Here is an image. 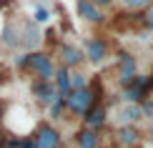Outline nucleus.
<instances>
[{
    "mask_svg": "<svg viewBox=\"0 0 153 148\" xmlns=\"http://www.w3.org/2000/svg\"><path fill=\"white\" fill-rule=\"evenodd\" d=\"M53 70L55 63L48 50H28V63H25L23 73L33 75V78H53Z\"/></svg>",
    "mask_w": 153,
    "mask_h": 148,
    "instance_id": "nucleus-2",
    "label": "nucleus"
},
{
    "mask_svg": "<svg viewBox=\"0 0 153 148\" xmlns=\"http://www.w3.org/2000/svg\"><path fill=\"white\" fill-rule=\"evenodd\" d=\"M148 93H153V80L151 75H133V78L123 86V100L126 103H141Z\"/></svg>",
    "mask_w": 153,
    "mask_h": 148,
    "instance_id": "nucleus-3",
    "label": "nucleus"
},
{
    "mask_svg": "<svg viewBox=\"0 0 153 148\" xmlns=\"http://www.w3.org/2000/svg\"><path fill=\"white\" fill-rule=\"evenodd\" d=\"M75 146L78 148H100V141H103V136H100V131H93V128H78L75 131Z\"/></svg>",
    "mask_w": 153,
    "mask_h": 148,
    "instance_id": "nucleus-13",
    "label": "nucleus"
},
{
    "mask_svg": "<svg viewBox=\"0 0 153 148\" xmlns=\"http://www.w3.org/2000/svg\"><path fill=\"white\" fill-rule=\"evenodd\" d=\"M80 118H83V126H85V128L100 131V128L108 123V108H105V103H95V106H91Z\"/></svg>",
    "mask_w": 153,
    "mask_h": 148,
    "instance_id": "nucleus-7",
    "label": "nucleus"
},
{
    "mask_svg": "<svg viewBox=\"0 0 153 148\" xmlns=\"http://www.w3.org/2000/svg\"><path fill=\"white\" fill-rule=\"evenodd\" d=\"M75 10H78V18H83L85 23H93V25L105 23V13L98 5H93L91 0H75Z\"/></svg>",
    "mask_w": 153,
    "mask_h": 148,
    "instance_id": "nucleus-9",
    "label": "nucleus"
},
{
    "mask_svg": "<svg viewBox=\"0 0 153 148\" xmlns=\"http://www.w3.org/2000/svg\"><path fill=\"white\" fill-rule=\"evenodd\" d=\"M30 93H33L35 103H40V106H50L55 98H58V91H55L53 86V78H33V83H30Z\"/></svg>",
    "mask_w": 153,
    "mask_h": 148,
    "instance_id": "nucleus-5",
    "label": "nucleus"
},
{
    "mask_svg": "<svg viewBox=\"0 0 153 148\" xmlns=\"http://www.w3.org/2000/svg\"><path fill=\"white\" fill-rule=\"evenodd\" d=\"M48 18H50V13H48V8H43V5H38V8L33 10V23H35V25L48 23Z\"/></svg>",
    "mask_w": 153,
    "mask_h": 148,
    "instance_id": "nucleus-22",
    "label": "nucleus"
},
{
    "mask_svg": "<svg viewBox=\"0 0 153 148\" xmlns=\"http://www.w3.org/2000/svg\"><path fill=\"white\" fill-rule=\"evenodd\" d=\"M120 5H123L128 13H141L151 5V0H120Z\"/></svg>",
    "mask_w": 153,
    "mask_h": 148,
    "instance_id": "nucleus-19",
    "label": "nucleus"
},
{
    "mask_svg": "<svg viewBox=\"0 0 153 148\" xmlns=\"http://www.w3.org/2000/svg\"><path fill=\"white\" fill-rule=\"evenodd\" d=\"M63 100H65V113L83 115L91 106L103 103V93H100V86H91L88 83L85 88H73L68 95H63Z\"/></svg>",
    "mask_w": 153,
    "mask_h": 148,
    "instance_id": "nucleus-1",
    "label": "nucleus"
},
{
    "mask_svg": "<svg viewBox=\"0 0 153 148\" xmlns=\"http://www.w3.org/2000/svg\"><path fill=\"white\" fill-rule=\"evenodd\" d=\"M5 83V73H3V68H0V86Z\"/></svg>",
    "mask_w": 153,
    "mask_h": 148,
    "instance_id": "nucleus-28",
    "label": "nucleus"
},
{
    "mask_svg": "<svg viewBox=\"0 0 153 148\" xmlns=\"http://www.w3.org/2000/svg\"><path fill=\"white\" fill-rule=\"evenodd\" d=\"M25 63H28V53L15 55V68H18V70H25Z\"/></svg>",
    "mask_w": 153,
    "mask_h": 148,
    "instance_id": "nucleus-24",
    "label": "nucleus"
},
{
    "mask_svg": "<svg viewBox=\"0 0 153 148\" xmlns=\"http://www.w3.org/2000/svg\"><path fill=\"white\" fill-rule=\"evenodd\" d=\"M91 3H93V5H98L100 10H105V8H111V5H113V0H91Z\"/></svg>",
    "mask_w": 153,
    "mask_h": 148,
    "instance_id": "nucleus-25",
    "label": "nucleus"
},
{
    "mask_svg": "<svg viewBox=\"0 0 153 148\" xmlns=\"http://www.w3.org/2000/svg\"><path fill=\"white\" fill-rule=\"evenodd\" d=\"M118 115H120V120H123V123H138V120L143 118L141 103H126V106L118 111Z\"/></svg>",
    "mask_w": 153,
    "mask_h": 148,
    "instance_id": "nucleus-15",
    "label": "nucleus"
},
{
    "mask_svg": "<svg viewBox=\"0 0 153 148\" xmlns=\"http://www.w3.org/2000/svg\"><path fill=\"white\" fill-rule=\"evenodd\" d=\"M5 138H8V133H5L3 128H0V148H5Z\"/></svg>",
    "mask_w": 153,
    "mask_h": 148,
    "instance_id": "nucleus-26",
    "label": "nucleus"
},
{
    "mask_svg": "<svg viewBox=\"0 0 153 148\" xmlns=\"http://www.w3.org/2000/svg\"><path fill=\"white\" fill-rule=\"evenodd\" d=\"M138 20H141L143 28H151V30H153V5H148L146 10L138 13Z\"/></svg>",
    "mask_w": 153,
    "mask_h": 148,
    "instance_id": "nucleus-21",
    "label": "nucleus"
},
{
    "mask_svg": "<svg viewBox=\"0 0 153 148\" xmlns=\"http://www.w3.org/2000/svg\"><path fill=\"white\" fill-rule=\"evenodd\" d=\"M108 53H111V45H108L105 38L100 35H93V38H85V43H83V58L91 63H103Z\"/></svg>",
    "mask_w": 153,
    "mask_h": 148,
    "instance_id": "nucleus-6",
    "label": "nucleus"
},
{
    "mask_svg": "<svg viewBox=\"0 0 153 148\" xmlns=\"http://www.w3.org/2000/svg\"><path fill=\"white\" fill-rule=\"evenodd\" d=\"M58 148H68V146H63V143H60V146H58Z\"/></svg>",
    "mask_w": 153,
    "mask_h": 148,
    "instance_id": "nucleus-29",
    "label": "nucleus"
},
{
    "mask_svg": "<svg viewBox=\"0 0 153 148\" xmlns=\"http://www.w3.org/2000/svg\"><path fill=\"white\" fill-rule=\"evenodd\" d=\"M58 58H60V65H65V68H78L80 63L85 60V58H83V50L75 48L73 43H60Z\"/></svg>",
    "mask_w": 153,
    "mask_h": 148,
    "instance_id": "nucleus-10",
    "label": "nucleus"
},
{
    "mask_svg": "<svg viewBox=\"0 0 153 148\" xmlns=\"http://www.w3.org/2000/svg\"><path fill=\"white\" fill-rule=\"evenodd\" d=\"M151 5H153V0H151Z\"/></svg>",
    "mask_w": 153,
    "mask_h": 148,
    "instance_id": "nucleus-30",
    "label": "nucleus"
},
{
    "mask_svg": "<svg viewBox=\"0 0 153 148\" xmlns=\"http://www.w3.org/2000/svg\"><path fill=\"white\" fill-rule=\"evenodd\" d=\"M5 111H8V106H5V103H3V100H0V120H3V118H5Z\"/></svg>",
    "mask_w": 153,
    "mask_h": 148,
    "instance_id": "nucleus-27",
    "label": "nucleus"
},
{
    "mask_svg": "<svg viewBox=\"0 0 153 148\" xmlns=\"http://www.w3.org/2000/svg\"><path fill=\"white\" fill-rule=\"evenodd\" d=\"M40 40H43V35H40V30H38V25L33 20H28V23L20 25V48L35 50L38 45H40Z\"/></svg>",
    "mask_w": 153,
    "mask_h": 148,
    "instance_id": "nucleus-11",
    "label": "nucleus"
},
{
    "mask_svg": "<svg viewBox=\"0 0 153 148\" xmlns=\"http://www.w3.org/2000/svg\"><path fill=\"white\" fill-rule=\"evenodd\" d=\"M141 138H143V133L138 131L136 123H123V126L116 131V141H118L120 146H126V148L138 146V143H141Z\"/></svg>",
    "mask_w": 153,
    "mask_h": 148,
    "instance_id": "nucleus-12",
    "label": "nucleus"
},
{
    "mask_svg": "<svg viewBox=\"0 0 153 148\" xmlns=\"http://www.w3.org/2000/svg\"><path fill=\"white\" fill-rule=\"evenodd\" d=\"M3 43L8 48H20V25H5V33H3Z\"/></svg>",
    "mask_w": 153,
    "mask_h": 148,
    "instance_id": "nucleus-16",
    "label": "nucleus"
},
{
    "mask_svg": "<svg viewBox=\"0 0 153 148\" xmlns=\"http://www.w3.org/2000/svg\"><path fill=\"white\" fill-rule=\"evenodd\" d=\"M88 86V75L80 70H71V91L73 88H85Z\"/></svg>",
    "mask_w": 153,
    "mask_h": 148,
    "instance_id": "nucleus-20",
    "label": "nucleus"
},
{
    "mask_svg": "<svg viewBox=\"0 0 153 148\" xmlns=\"http://www.w3.org/2000/svg\"><path fill=\"white\" fill-rule=\"evenodd\" d=\"M136 73H138V65H136L133 53H128V50H118V83H120V88H123Z\"/></svg>",
    "mask_w": 153,
    "mask_h": 148,
    "instance_id": "nucleus-8",
    "label": "nucleus"
},
{
    "mask_svg": "<svg viewBox=\"0 0 153 148\" xmlns=\"http://www.w3.org/2000/svg\"><path fill=\"white\" fill-rule=\"evenodd\" d=\"M63 113H65V100H63V95H58V98L48 106V115L50 118H63Z\"/></svg>",
    "mask_w": 153,
    "mask_h": 148,
    "instance_id": "nucleus-18",
    "label": "nucleus"
},
{
    "mask_svg": "<svg viewBox=\"0 0 153 148\" xmlns=\"http://www.w3.org/2000/svg\"><path fill=\"white\" fill-rule=\"evenodd\" d=\"M63 143L60 133L53 123H38L33 131V148H58Z\"/></svg>",
    "mask_w": 153,
    "mask_h": 148,
    "instance_id": "nucleus-4",
    "label": "nucleus"
},
{
    "mask_svg": "<svg viewBox=\"0 0 153 148\" xmlns=\"http://www.w3.org/2000/svg\"><path fill=\"white\" fill-rule=\"evenodd\" d=\"M141 111H143V118H151L153 120V93H148L141 100Z\"/></svg>",
    "mask_w": 153,
    "mask_h": 148,
    "instance_id": "nucleus-23",
    "label": "nucleus"
},
{
    "mask_svg": "<svg viewBox=\"0 0 153 148\" xmlns=\"http://www.w3.org/2000/svg\"><path fill=\"white\" fill-rule=\"evenodd\" d=\"M5 148H33V136H8Z\"/></svg>",
    "mask_w": 153,
    "mask_h": 148,
    "instance_id": "nucleus-17",
    "label": "nucleus"
},
{
    "mask_svg": "<svg viewBox=\"0 0 153 148\" xmlns=\"http://www.w3.org/2000/svg\"><path fill=\"white\" fill-rule=\"evenodd\" d=\"M53 86L60 95H68L71 93V68L65 65H55L53 70Z\"/></svg>",
    "mask_w": 153,
    "mask_h": 148,
    "instance_id": "nucleus-14",
    "label": "nucleus"
}]
</instances>
